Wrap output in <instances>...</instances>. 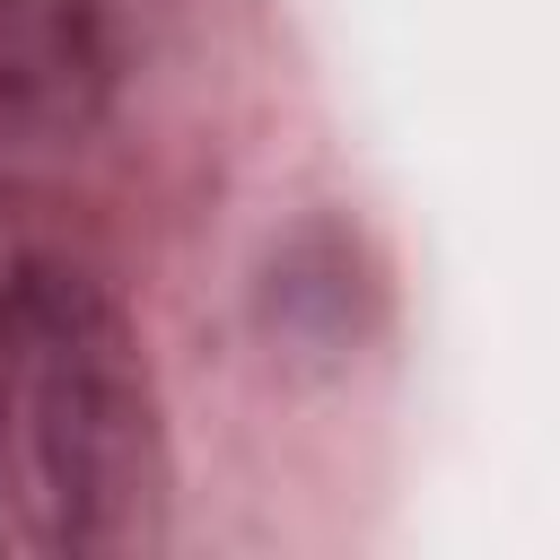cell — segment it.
Segmentation results:
<instances>
[{
	"mask_svg": "<svg viewBox=\"0 0 560 560\" xmlns=\"http://www.w3.org/2000/svg\"><path fill=\"white\" fill-rule=\"evenodd\" d=\"M0 481L35 551H131L158 534L166 446L122 306L26 262L0 289Z\"/></svg>",
	"mask_w": 560,
	"mask_h": 560,
	"instance_id": "1",
	"label": "cell"
},
{
	"mask_svg": "<svg viewBox=\"0 0 560 560\" xmlns=\"http://www.w3.org/2000/svg\"><path fill=\"white\" fill-rule=\"evenodd\" d=\"M114 96L105 0H0V140H79Z\"/></svg>",
	"mask_w": 560,
	"mask_h": 560,
	"instance_id": "2",
	"label": "cell"
}]
</instances>
